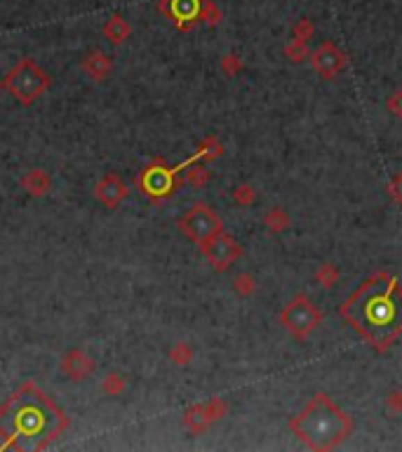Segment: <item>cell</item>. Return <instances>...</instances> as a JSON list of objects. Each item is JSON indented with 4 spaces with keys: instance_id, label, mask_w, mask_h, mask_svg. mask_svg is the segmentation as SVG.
Instances as JSON below:
<instances>
[{
    "instance_id": "4fadbf2b",
    "label": "cell",
    "mask_w": 402,
    "mask_h": 452,
    "mask_svg": "<svg viewBox=\"0 0 402 452\" xmlns=\"http://www.w3.org/2000/svg\"><path fill=\"white\" fill-rule=\"evenodd\" d=\"M129 31H132L129 29V24L118 15H113L106 24H104V36H106L111 42H115V45H120V42L127 40Z\"/></svg>"
},
{
    "instance_id": "ba28073f",
    "label": "cell",
    "mask_w": 402,
    "mask_h": 452,
    "mask_svg": "<svg viewBox=\"0 0 402 452\" xmlns=\"http://www.w3.org/2000/svg\"><path fill=\"white\" fill-rule=\"evenodd\" d=\"M95 196H97V201L102 203L104 208L115 210L127 198V187H125V182H122L118 175H104L97 182Z\"/></svg>"
},
{
    "instance_id": "7c38bea8",
    "label": "cell",
    "mask_w": 402,
    "mask_h": 452,
    "mask_svg": "<svg viewBox=\"0 0 402 452\" xmlns=\"http://www.w3.org/2000/svg\"><path fill=\"white\" fill-rule=\"evenodd\" d=\"M22 187L31 196H45L49 189V177L45 175V170H29L22 179Z\"/></svg>"
},
{
    "instance_id": "5b68a950",
    "label": "cell",
    "mask_w": 402,
    "mask_h": 452,
    "mask_svg": "<svg viewBox=\"0 0 402 452\" xmlns=\"http://www.w3.org/2000/svg\"><path fill=\"white\" fill-rule=\"evenodd\" d=\"M179 226H182V231L186 233L191 240H195V243H207L209 238H214L216 233H221V221L219 217L212 208H207L205 203H198L188 210L186 215L182 217V221H179Z\"/></svg>"
},
{
    "instance_id": "277c9868",
    "label": "cell",
    "mask_w": 402,
    "mask_h": 452,
    "mask_svg": "<svg viewBox=\"0 0 402 452\" xmlns=\"http://www.w3.org/2000/svg\"><path fill=\"white\" fill-rule=\"evenodd\" d=\"M5 88H8V92L17 99V102L29 107V104H33L38 97L45 95V90L49 88V76L33 59H22L19 64L8 73Z\"/></svg>"
},
{
    "instance_id": "52a82bcc",
    "label": "cell",
    "mask_w": 402,
    "mask_h": 452,
    "mask_svg": "<svg viewBox=\"0 0 402 452\" xmlns=\"http://www.w3.org/2000/svg\"><path fill=\"white\" fill-rule=\"evenodd\" d=\"M202 252H205V257L216 266V269H226V266L238 257V245H236V240L228 238L226 233H216L214 238L202 243Z\"/></svg>"
},
{
    "instance_id": "9c48e42d",
    "label": "cell",
    "mask_w": 402,
    "mask_h": 452,
    "mask_svg": "<svg viewBox=\"0 0 402 452\" xmlns=\"http://www.w3.org/2000/svg\"><path fill=\"white\" fill-rule=\"evenodd\" d=\"M61 370H64V375L69 380L83 382L95 373V361L83 349H71L61 356Z\"/></svg>"
},
{
    "instance_id": "8992f818",
    "label": "cell",
    "mask_w": 402,
    "mask_h": 452,
    "mask_svg": "<svg viewBox=\"0 0 402 452\" xmlns=\"http://www.w3.org/2000/svg\"><path fill=\"white\" fill-rule=\"evenodd\" d=\"M318 323H320V315L311 304V299H306V297H294L282 311V325L299 339L311 334Z\"/></svg>"
},
{
    "instance_id": "8fae6325",
    "label": "cell",
    "mask_w": 402,
    "mask_h": 452,
    "mask_svg": "<svg viewBox=\"0 0 402 452\" xmlns=\"http://www.w3.org/2000/svg\"><path fill=\"white\" fill-rule=\"evenodd\" d=\"M83 71L88 73L92 80H97V83H102L104 78L108 76L111 71H113V61L106 52H102V49H95V52H90L88 57L83 59Z\"/></svg>"
},
{
    "instance_id": "3957f363",
    "label": "cell",
    "mask_w": 402,
    "mask_h": 452,
    "mask_svg": "<svg viewBox=\"0 0 402 452\" xmlns=\"http://www.w3.org/2000/svg\"><path fill=\"white\" fill-rule=\"evenodd\" d=\"M292 429L299 436V441L315 450H327L348 436L351 422L327 396H315L304 407V412L292 422Z\"/></svg>"
},
{
    "instance_id": "9a60e30c",
    "label": "cell",
    "mask_w": 402,
    "mask_h": 452,
    "mask_svg": "<svg viewBox=\"0 0 402 452\" xmlns=\"http://www.w3.org/2000/svg\"><path fill=\"white\" fill-rule=\"evenodd\" d=\"M122 389V380L118 375H108L106 377V382H104V391H108V393H118Z\"/></svg>"
},
{
    "instance_id": "7a4b0ae2",
    "label": "cell",
    "mask_w": 402,
    "mask_h": 452,
    "mask_svg": "<svg viewBox=\"0 0 402 452\" xmlns=\"http://www.w3.org/2000/svg\"><path fill=\"white\" fill-rule=\"evenodd\" d=\"M66 424V414L33 384H24L0 405V438L5 448L42 450L57 441Z\"/></svg>"
},
{
    "instance_id": "6da1fadb",
    "label": "cell",
    "mask_w": 402,
    "mask_h": 452,
    "mask_svg": "<svg viewBox=\"0 0 402 452\" xmlns=\"http://www.w3.org/2000/svg\"><path fill=\"white\" fill-rule=\"evenodd\" d=\"M341 315L376 351H386L402 334V286L398 278L376 274L344 302Z\"/></svg>"
},
{
    "instance_id": "5bb4252c",
    "label": "cell",
    "mask_w": 402,
    "mask_h": 452,
    "mask_svg": "<svg viewBox=\"0 0 402 452\" xmlns=\"http://www.w3.org/2000/svg\"><path fill=\"white\" fill-rule=\"evenodd\" d=\"M200 12V0H172V15L179 22H191Z\"/></svg>"
},
{
    "instance_id": "30bf717a",
    "label": "cell",
    "mask_w": 402,
    "mask_h": 452,
    "mask_svg": "<svg viewBox=\"0 0 402 452\" xmlns=\"http://www.w3.org/2000/svg\"><path fill=\"white\" fill-rule=\"evenodd\" d=\"M344 64H346L344 54L339 52V49L334 47L332 42H325V45H320L318 49H315V54H313V66L320 73H323L325 78L337 76V73L344 69Z\"/></svg>"
}]
</instances>
